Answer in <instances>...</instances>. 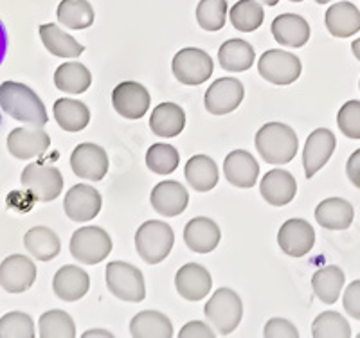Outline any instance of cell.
<instances>
[{"label": "cell", "instance_id": "obj_1", "mask_svg": "<svg viewBox=\"0 0 360 338\" xmlns=\"http://www.w3.org/2000/svg\"><path fill=\"white\" fill-rule=\"evenodd\" d=\"M0 108L9 117L17 119L24 124L44 126L49 121L45 105L33 89L24 83L4 82L0 85Z\"/></svg>", "mask_w": 360, "mask_h": 338}, {"label": "cell", "instance_id": "obj_2", "mask_svg": "<svg viewBox=\"0 0 360 338\" xmlns=\"http://www.w3.org/2000/svg\"><path fill=\"white\" fill-rule=\"evenodd\" d=\"M256 150L266 164L283 166L294 160L299 150L295 131L283 122H266L256 134Z\"/></svg>", "mask_w": 360, "mask_h": 338}, {"label": "cell", "instance_id": "obj_3", "mask_svg": "<svg viewBox=\"0 0 360 338\" xmlns=\"http://www.w3.org/2000/svg\"><path fill=\"white\" fill-rule=\"evenodd\" d=\"M175 234L168 223L160 220L144 221L135 233V249L148 265H159L169 256Z\"/></svg>", "mask_w": 360, "mask_h": 338}, {"label": "cell", "instance_id": "obj_4", "mask_svg": "<svg viewBox=\"0 0 360 338\" xmlns=\"http://www.w3.org/2000/svg\"><path fill=\"white\" fill-rule=\"evenodd\" d=\"M209 326L218 334H231L242 322L243 304L240 295L231 288H220L204 308Z\"/></svg>", "mask_w": 360, "mask_h": 338}, {"label": "cell", "instance_id": "obj_5", "mask_svg": "<svg viewBox=\"0 0 360 338\" xmlns=\"http://www.w3.org/2000/svg\"><path fill=\"white\" fill-rule=\"evenodd\" d=\"M112 252V238L101 227L78 228L70 238V254L83 265H98Z\"/></svg>", "mask_w": 360, "mask_h": 338}, {"label": "cell", "instance_id": "obj_6", "mask_svg": "<svg viewBox=\"0 0 360 338\" xmlns=\"http://www.w3.org/2000/svg\"><path fill=\"white\" fill-rule=\"evenodd\" d=\"M107 286L112 295L127 302H141L146 297L143 272L130 263L112 261L107 266Z\"/></svg>", "mask_w": 360, "mask_h": 338}, {"label": "cell", "instance_id": "obj_7", "mask_svg": "<svg viewBox=\"0 0 360 338\" xmlns=\"http://www.w3.org/2000/svg\"><path fill=\"white\" fill-rule=\"evenodd\" d=\"M22 188L27 189L38 202H53L63 191V176L60 169L45 164H29L20 175Z\"/></svg>", "mask_w": 360, "mask_h": 338}, {"label": "cell", "instance_id": "obj_8", "mask_svg": "<svg viewBox=\"0 0 360 338\" xmlns=\"http://www.w3.org/2000/svg\"><path fill=\"white\" fill-rule=\"evenodd\" d=\"M213 60L205 51L186 47L175 54L172 63L173 74L180 83L195 86L207 82L213 74Z\"/></svg>", "mask_w": 360, "mask_h": 338}, {"label": "cell", "instance_id": "obj_9", "mask_svg": "<svg viewBox=\"0 0 360 338\" xmlns=\"http://www.w3.org/2000/svg\"><path fill=\"white\" fill-rule=\"evenodd\" d=\"M259 76L272 85H292L301 76V60L281 49H270L259 58Z\"/></svg>", "mask_w": 360, "mask_h": 338}, {"label": "cell", "instance_id": "obj_10", "mask_svg": "<svg viewBox=\"0 0 360 338\" xmlns=\"http://www.w3.org/2000/svg\"><path fill=\"white\" fill-rule=\"evenodd\" d=\"M70 167H72L74 175L79 178L99 182L107 176L110 162H108L107 151L101 146L83 143L74 148L72 155H70Z\"/></svg>", "mask_w": 360, "mask_h": 338}, {"label": "cell", "instance_id": "obj_11", "mask_svg": "<svg viewBox=\"0 0 360 338\" xmlns=\"http://www.w3.org/2000/svg\"><path fill=\"white\" fill-rule=\"evenodd\" d=\"M245 89L242 82L234 78H220L211 83L204 96V105L209 114L225 115L231 114L242 105Z\"/></svg>", "mask_w": 360, "mask_h": 338}, {"label": "cell", "instance_id": "obj_12", "mask_svg": "<svg viewBox=\"0 0 360 338\" xmlns=\"http://www.w3.org/2000/svg\"><path fill=\"white\" fill-rule=\"evenodd\" d=\"M51 137L41 126L27 124L24 128H15L8 135V151L15 159L27 160L41 157L49 150Z\"/></svg>", "mask_w": 360, "mask_h": 338}, {"label": "cell", "instance_id": "obj_13", "mask_svg": "<svg viewBox=\"0 0 360 338\" xmlns=\"http://www.w3.org/2000/svg\"><path fill=\"white\" fill-rule=\"evenodd\" d=\"M37 265L27 256H9L0 265V286L8 294L27 292L37 281Z\"/></svg>", "mask_w": 360, "mask_h": 338}, {"label": "cell", "instance_id": "obj_14", "mask_svg": "<svg viewBox=\"0 0 360 338\" xmlns=\"http://www.w3.org/2000/svg\"><path fill=\"white\" fill-rule=\"evenodd\" d=\"M150 92L137 82L119 83L112 92L114 110L124 119H141L150 110Z\"/></svg>", "mask_w": 360, "mask_h": 338}, {"label": "cell", "instance_id": "obj_15", "mask_svg": "<svg viewBox=\"0 0 360 338\" xmlns=\"http://www.w3.org/2000/svg\"><path fill=\"white\" fill-rule=\"evenodd\" d=\"M103 205L101 195L98 189L86 183H78L67 191L65 200H63V209L65 214L72 221L78 223H86V221L94 220L99 214Z\"/></svg>", "mask_w": 360, "mask_h": 338}, {"label": "cell", "instance_id": "obj_16", "mask_svg": "<svg viewBox=\"0 0 360 338\" xmlns=\"http://www.w3.org/2000/svg\"><path fill=\"white\" fill-rule=\"evenodd\" d=\"M278 245L290 257H303L314 249L315 230L307 220L292 218L281 225L278 233Z\"/></svg>", "mask_w": 360, "mask_h": 338}, {"label": "cell", "instance_id": "obj_17", "mask_svg": "<svg viewBox=\"0 0 360 338\" xmlns=\"http://www.w3.org/2000/svg\"><path fill=\"white\" fill-rule=\"evenodd\" d=\"M335 146L337 139L332 130L317 128L315 131H311L303 150V166L307 178H311L315 173L326 166L328 160L332 159Z\"/></svg>", "mask_w": 360, "mask_h": 338}, {"label": "cell", "instance_id": "obj_18", "mask_svg": "<svg viewBox=\"0 0 360 338\" xmlns=\"http://www.w3.org/2000/svg\"><path fill=\"white\" fill-rule=\"evenodd\" d=\"M150 202L160 216L175 218L186 211L189 204V195L184 186L176 180H164L153 188Z\"/></svg>", "mask_w": 360, "mask_h": 338}, {"label": "cell", "instance_id": "obj_19", "mask_svg": "<svg viewBox=\"0 0 360 338\" xmlns=\"http://www.w3.org/2000/svg\"><path fill=\"white\" fill-rule=\"evenodd\" d=\"M175 286L180 297L195 302L207 297L211 286H213V279H211L207 268L198 263H188L176 272Z\"/></svg>", "mask_w": 360, "mask_h": 338}, {"label": "cell", "instance_id": "obj_20", "mask_svg": "<svg viewBox=\"0 0 360 338\" xmlns=\"http://www.w3.org/2000/svg\"><path fill=\"white\" fill-rule=\"evenodd\" d=\"M224 175L234 188L249 189L258 182L259 166L249 151L234 150L225 157Z\"/></svg>", "mask_w": 360, "mask_h": 338}, {"label": "cell", "instance_id": "obj_21", "mask_svg": "<svg viewBox=\"0 0 360 338\" xmlns=\"http://www.w3.org/2000/svg\"><path fill=\"white\" fill-rule=\"evenodd\" d=\"M259 191H262V196L266 204L274 205V207H283L295 198L297 182L292 176V173L285 171V169H272L263 176Z\"/></svg>", "mask_w": 360, "mask_h": 338}, {"label": "cell", "instance_id": "obj_22", "mask_svg": "<svg viewBox=\"0 0 360 338\" xmlns=\"http://www.w3.org/2000/svg\"><path fill=\"white\" fill-rule=\"evenodd\" d=\"M90 288L89 273L76 265H65L58 270L53 279V290L58 299L65 302L79 301Z\"/></svg>", "mask_w": 360, "mask_h": 338}, {"label": "cell", "instance_id": "obj_23", "mask_svg": "<svg viewBox=\"0 0 360 338\" xmlns=\"http://www.w3.org/2000/svg\"><path fill=\"white\" fill-rule=\"evenodd\" d=\"M272 37L285 47H303L310 40V24L301 15L285 13L272 22Z\"/></svg>", "mask_w": 360, "mask_h": 338}, {"label": "cell", "instance_id": "obj_24", "mask_svg": "<svg viewBox=\"0 0 360 338\" xmlns=\"http://www.w3.org/2000/svg\"><path fill=\"white\" fill-rule=\"evenodd\" d=\"M221 240L220 227L213 220L205 216L193 218L184 228V241L193 252L209 254L213 252Z\"/></svg>", "mask_w": 360, "mask_h": 338}, {"label": "cell", "instance_id": "obj_25", "mask_svg": "<svg viewBox=\"0 0 360 338\" xmlns=\"http://www.w3.org/2000/svg\"><path fill=\"white\" fill-rule=\"evenodd\" d=\"M328 33L335 38H349L360 31V11L352 2H339L326 9L324 15Z\"/></svg>", "mask_w": 360, "mask_h": 338}, {"label": "cell", "instance_id": "obj_26", "mask_svg": "<svg viewBox=\"0 0 360 338\" xmlns=\"http://www.w3.org/2000/svg\"><path fill=\"white\" fill-rule=\"evenodd\" d=\"M355 211L348 200L328 198L315 209V220L328 230H346L353 223Z\"/></svg>", "mask_w": 360, "mask_h": 338}, {"label": "cell", "instance_id": "obj_27", "mask_svg": "<svg viewBox=\"0 0 360 338\" xmlns=\"http://www.w3.org/2000/svg\"><path fill=\"white\" fill-rule=\"evenodd\" d=\"M186 126V114L175 103H160L150 117V128L157 137L172 139L182 134Z\"/></svg>", "mask_w": 360, "mask_h": 338}, {"label": "cell", "instance_id": "obj_28", "mask_svg": "<svg viewBox=\"0 0 360 338\" xmlns=\"http://www.w3.org/2000/svg\"><path fill=\"white\" fill-rule=\"evenodd\" d=\"M130 334L134 338H172V320L155 310H144L130 322Z\"/></svg>", "mask_w": 360, "mask_h": 338}, {"label": "cell", "instance_id": "obj_29", "mask_svg": "<svg viewBox=\"0 0 360 338\" xmlns=\"http://www.w3.org/2000/svg\"><path fill=\"white\" fill-rule=\"evenodd\" d=\"M188 183L195 191L207 193L217 188L220 173L214 160L207 155H195L188 160L184 169Z\"/></svg>", "mask_w": 360, "mask_h": 338}, {"label": "cell", "instance_id": "obj_30", "mask_svg": "<svg viewBox=\"0 0 360 338\" xmlns=\"http://www.w3.org/2000/svg\"><path fill=\"white\" fill-rule=\"evenodd\" d=\"M254 53L252 45L245 40L234 38L227 40L218 51V61H220L221 69L229 70V72H245L252 67Z\"/></svg>", "mask_w": 360, "mask_h": 338}, {"label": "cell", "instance_id": "obj_31", "mask_svg": "<svg viewBox=\"0 0 360 338\" xmlns=\"http://www.w3.org/2000/svg\"><path fill=\"white\" fill-rule=\"evenodd\" d=\"M45 49L51 54L60 58H78L82 56L85 47L79 41L74 40V37L67 34L63 29L58 27L56 24H44L38 29Z\"/></svg>", "mask_w": 360, "mask_h": 338}, {"label": "cell", "instance_id": "obj_32", "mask_svg": "<svg viewBox=\"0 0 360 338\" xmlns=\"http://www.w3.org/2000/svg\"><path fill=\"white\" fill-rule=\"evenodd\" d=\"M54 85L65 94H83L92 85V74L78 61L63 63L54 72Z\"/></svg>", "mask_w": 360, "mask_h": 338}, {"label": "cell", "instance_id": "obj_33", "mask_svg": "<svg viewBox=\"0 0 360 338\" xmlns=\"http://www.w3.org/2000/svg\"><path fill=\"white\" fill-rule=\"evenodd\" d=\"M25 250L38 261H51L60 254L62 243L54 230L49 227H33L29 228L24 236Z\"/></svg>", "mask_w": 360, "mask_h": 338}, {"label": "cell", "instance_id": "obj_34", "mask_svg": "<svg viewBox=\"0 0 360 338\" xmlns=\"http://www.w3.org/2000/svg\"><path fill=\"white\" fill-rule=\"evenodd\" d=\"M54 119L60 124V128L65 131H82L89 126L90 110L85 103L76 101V99H58L54 103Z\"/></svg>", "mask_w": 360, "mask_h": 338}, {"label": "cell", "instance_id": "obj_35", "mask_svg": "<svg viewBox=\"0 0 360 338\" xmlns=\"http://www.w3.org/2000/svg\"><path fill=\"white\" fill-rule=\"evenodd\" d=\"M344 281H346V275H344L342 268H339L335 265H330L324 266V268H319L314 273L311 288H314V294L324 304H333V302L339 301Z\"/></svg>", "mask_w": 360, "mask_h": 338}, {"label": "cell", "instance_id": "obj_36", "mask_svg": "<svg viewBox=\"0 0 360 338\" xmlns=\"http://www.w3.org/2000/svg\"><path fill=\"white\" fill-rule=\"evenodd\" d=\"M58 20L65 27L79 31L94 24V8L89 0H62L58 6Z\"/></svg>", "mask_w": 360, "mask_h": 338}, {"label": "cell", "instance_id": "obj_37", "mask_svg": "<svg viewBox=\"0 0 360 338\" xmlns=\"http://www.w3.org/2000/svg\"><path fill=\"white\" fill-rule=\"evenodd\" d=\"M229 18L231 24L240 33H252L262 27L263 20H265V11L256 0H240L231 8Z\"/></svg>", "mask_w": 360, "mask_h": 338}, {"label": "cell", "instance_id": "obj_38", "mask_svg": "<svg viewBox=\"0 0 360 338\" xmlns=\"http://www.w3.org/2000/svg\"><path fill=\"white\" fill-rule=\"evenodd\" d=\"M41 338H74L76 324L72 317L63 310L45 311L38 320Z\"/></svg>", "mask_w": 360, "mask_h": 338}, {"label": "cell", "instance_id": "obj_39", "mask_svg": "<svg viewBox=\"0 0 360 338\" xmlns=\"http://www.w3.org/2000/svg\"><path fill=\"white\" fill-rule=\"evenodd\" d=\"M311 334L315 338H349V322L337 311H324L311 324Z\"/></svg>", "mask_w": 360, "mask_h": 338}, {"label": "cell", "instance_id": "obj_40", "mask_svg": "<svg viewBox=\"0 0 360 338\" xmlns=\"http://www.w3.org/2000/svg\"><path fill=\"white\" fill-rule=\"evenodd\" d=\"M227 0H200L197 6V22L204 31H220L227 22Z\"/></svg>", "mask_w": 360, "mask_h": 338}, {"label": "cell", "instance_id": "obj_41", "mask_svg": "<svg viewBox=\"0 0 360 338\" xmlns=\"http://www.w3.org/2000/svg\"><path fill=\"white\" fill-rule=\"evenodd\" d=\"M180 153L172 144H153L146 153V166L157 175H169L179 167Z\"/></svg>", "mask_w": 360, "mask_h": 338}, {"label": "cell", "instance_id": "obj_42", "mask_svg": "<svg viewBox=\"0 0 360 338\" xmlns=\"http://www.w3.org/2000/svg\"><path fill=\"white\" fill-rule=\"evenodd\" d=\"M34 322L27 313L11 311L0 318V338H34Z\"/></svg>", "mask_w": 360, "mask_h": 338}, {"label": "cell", "instance_id": "obj_43", "mask_svg": "<svg viewBox=\"0 0 360 338\" xmlns=\"http://www.w3.org/2000/svg\"><path fill=\"white\" fill-rule=\"evenodd\" d=\"M337 124L344 137L353 141H360V101L344 103L337 114Z\"/></svg>", "mask_w": 360, "mask_h": 338}, {"label": "cell", "instance_id": "obj_44", "mask_svg": "<svg viewBox=\"0 0 360 338\" xmlns=\"http://www.w3.org/2000/svg\"><path fill=\"white\" fill-rule=\"evenodd\" d=\"M263 334L269 338H297L299 331L290 320L276 317V318H270V320L266 322Z\"/></svg>", "mask_w": 360, "mask_h": 338}, {"label": "cell", "instance_id": "obj_45", "mask_svg": "<svg viewBox=\"0 0 360 338\" xmlns=\"http://www.w3.org/2000/svg\"><path fill=\"white\" fill-rule=\"evenodd\" d=\"M342 306L346 313L352 315L353 318L360 320V279L353 281L352 285L346 288L342 297Z\"/></svg>", "mask_w": 360, "mask_h": 338}, {"label": "cell", "instance_id": "obj_46", "mask_svg": "<svg viewBox=\"0 0 360 338\" xmlns=\"http://www.w3.org/2000/svg\"><path fill=\"white\" fill-rule=\"evenodd\" d=\"M179 337L182 338H214L217 331L213 327H209L205 322L191 320L188 322L182 330H180Z\"/></svg>", "mask_w": 360, "mask_h": 338}, {"label": "cell", "instance_id": "obj_47", "mask_svg": "<svg viewBox=\"0 0 360 338\" xmlns=\"http://www.w3.org/2000/svg\"><path fill=\"white\" fill-rule=\"evenodd\" d=\"M346 173H348L349 182L360 189V148L356 151H353L352 157L348 159L346 164Z\"/></svg>", "mask_w": 360, "mask_h": 338}, {"label": "cell", "instance_id": "obj_48", "mask_svg": "<svg viewBox=\"0 0 360 338\" xmlns=\"http://www.w3.org/2000/svg\"><path fill=\"white\" fill-rule=\"evenodd\" d=\"M83 337L89 338V337H103V338H112L114 334L110 333V331H105V330H92V331H86V333H83Z\"/></svg>", "mask_w": 360, "mask_h": 338}, {"label": "cell", "instance_id": "obj_49", "mask_svg": "<svg viewBox=\"0 0 360 338\" xmlns=\"http://www.w3.org/2000/svg\"><path fill=\"white\" fill-rule=\"evenodd\" d=\"M4 53H6V34L2 25H0V61L4 60Z\"/></svg>", "mask_w": 360, "mask_h": 338}, {"label": "cell", "instance_id": "obj_50", "mask_svg": "<svg viewBox=\"0 0 360 338\" xmlns=\"http://www.w3.org/2000/svg\"><path fill=\"white\" fill-rule=\"evenodd\" d=\"M352 53H353V56H355L356 60L360 61V38H356V40L353 41V45H352Z\"/></svg>", "mask_w": 360, "mask_h": 338}, {"label": "cell", "instance_id": "obj_51", "mask_svg": "<svg viewBox=\"0 0 360 338\" xmlns=\"http://www.w3.org/2000/svg\"><path fill=\"white\" fill-rule=\"evenodd\" d=\"M263 4H266V6H276L279 2V0H262Z\"/></svg>", "mask_w": 360, "mask_h": 338}, {"label": "cell", "instance_id": "obj_52", "mask_svg": "<svg viewBox=\"0 0 360 338\" xmlns=\"http://www.w3.org/2000/svg\"><path fill=\"white\" fill-rule=\"evenodd\" d=\"M317 4H328V2H332V0H315Z\"/></svg>", "mask_w": 360, "mask_h": 338}, {"label": "cell", "instance_id": "obj_53", "mask_svg": "<svg viewBox=\"0 0 360 338\" xmlns=\"http://www.w3.org/2000/svg\"><path fill=\"white\" fill-rule=\"evenodd\" d=\"M290 2H303V0H290Z\"/></svg>", "mask_w": 360, "mask_h": 338}, {"label": "cell", "instance_id": "obj_54", "mask_svg": "<svg viewBox=\"0 0 360 338\" xmlns=\"http://www.w3.org/2000/svg\"><path fill=\"white\" fill-rule=\"evenodd\" d=\"M359 337H360V334H359Z\"/></svg>", "mask_w": 360, "mask_h": 338}]
</instances>
